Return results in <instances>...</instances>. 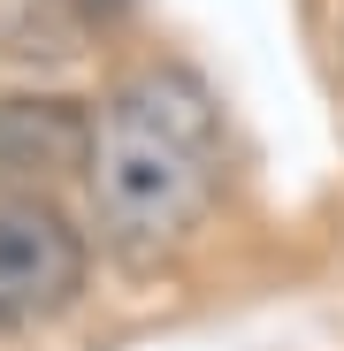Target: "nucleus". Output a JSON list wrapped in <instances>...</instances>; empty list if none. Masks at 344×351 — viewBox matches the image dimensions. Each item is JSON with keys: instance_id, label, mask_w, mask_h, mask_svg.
I'll use <instances>...</instances> for the list:
<instances>
[{"instance_id": "f03ea898", "label": "nucleus", "mask_w": 344, "mask_h": 351, "mask_svg": "<svg viewBox=\"0 0 344 351\" xmlns=\"http://www.w3.org/2000/svg\"><path fill=\"white\" fill-rule=\"evenodd\" d=\"M92 245L84 229L38 199V191H0V328L54 321L84 298Z\"/></svg>"}, {"instance_id": "20e7f679", "label": "nucleus", "mask_w": 344, "mask_h": 351, "mask_svg": "<svg viewBox=\"0 0 344 351\" xmlns=\"http://www.w3.org/2000/svg\"><path fill=\"white\" fill-rule=\"evenodd\" d=\"M62 8H77L84 23H107V16H123V8H130V0H62Z\"/></svg>"}, {"instance_id": "f257e3e1", "label": "nucleus", "mask_w": 344, "mask_h": 351, "mask_svg": "<svg viewBox=\"0 0 344 351\" xmlns=\"http://www.w3.org/2000/svg\"><path fill=\"white\" fill-rule=\"evenodd\" d=\"M222 107L192 69H138L100 107L84 184L115 260L161 267L199 237V221L222 199Z\"/></svg>"}, {"instance_id": "7ed1b4c3", "label": "nucleus", "mask_w": 344, "mask_h": 351, "mask_svg": "<svg viewBox=\"0 0 344 351\" xmlns=\"http://www.w3.org/2000/svg\"><path fill=\"white\" fill-rule=\"evenodd\" d=\"M92 153V114L77 99H0V191H31L54 176L84 168Z\"/></svg>"}]
</instances>
